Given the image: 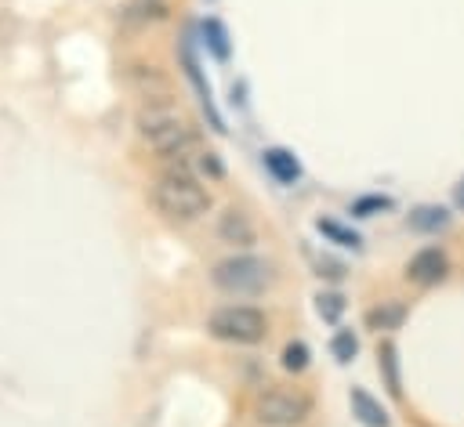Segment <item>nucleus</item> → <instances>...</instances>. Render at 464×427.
I'll list each match as a JSON object with an SVG mask.
<instances>
[{"mask_svg": "<svg viewBox=\"0 0 464 427\" xmlns=\"http://www.w3.org/2000/svg\"><path fill=\"white\" fill-rule=\"evenodd\" d=\"M152 206L170 221H196L210 206V192L185 170H167L152 185Z\"/></svg>", "mask_w": 464, "mask_h": 427, "instance_id": "1", "label": "nucleus"}, {"mask_svg": "<svg viewBox=\"0 0 464 427\" xmlns=\"http://www.w3.org/2000/svg\"><path fill=\"white\" fill-rule=\"evenodd\" d=\"M315 311H319V318H323V322H337V318H341V311H344V297H341V293H334V289H323V293L315 297Z\"/></svg>", "mask_w": 464, "mask_h": 427, "instance_id": "13", "label": "nucleus"}, {"mask_svg": "<svg viewBox=\"0 0 464 427\" xmlns=\"http://www.w3.org/2000/svg\"><path fill=\"white\" fill-rule=\"evenodd\" d=\"M199 170L210 174V177H221V163H218V156H214V152H203V156H199Z\"/></svg>", "mask_w": 464, "mask_h": 427, "instance_id": "19", "label": "nucleus"}, {"mask_svg": "<svg viewBox=\"0 0 464 427\" xmlns=\"http://www.w3.org/2000/svg\"><path fill=\"white\" fill-rule=\"evenodd\" d=\"M214 286L221 293H232V297H250V293H261L268 286V264L257 261V257H225L214 264Z\"/></svg>", "mask_w": 464, "mask_h": 427, "instance_id": "4", "label": "nucleus"}, {"mask_svg": "<svg viewBox=\"0 0 464 427\" xmlns=\"http://www.w3.org/2000/svg\"><path fill=\"white\" fill-rule=\"evenodd\" d=\"M330 351H334V358H337V362H352V358H355V351H359L355 333H352V329H337V333H334V340H330Z\"/></svg>", "mask_w": 464, "mask_h": 427, "instance_id": "15", "label": "nucleus"}, {"mask_svg": "<svg viewBox=\"0 0 464 427\" xmlns=\"http://www.w3.org/2000/svg\"><path fill=\"white\" fill-rule=\"evenodd\" d=\"M446 271H450V261L439 246H428V250L413 253L410 264H406V279L417 282V286H435V282L446 279Z\"/></svg>", "mask_w": 464, "mask_h": 427, "instance_id": "6", "label": "nucleus"}, {"mask_svg": "<svg viewBox=\"0 0 464 427\" xmlns=\"http://www.w3.org/2000/svg\"><path fill=\"white\" fill-rule=\"evenodd\" d=\"M388 206H392L388 195H362V199L352 203V214H355V217H373L377 210H388Z\"/></svg>", "mask_w": 464, "mask_h": 427, "instance_id": "18", "label": "nucleus"}, {"mask_svg": "<svg viewBox=\"0 0 464 427\" xmlns=\"http://www.w3.org/2000/svg\"><path fill=\"white\" fill-rule=\"evenodd\" d=\"M265 311L250 308V304H228V308H218L210 318H207V329L218 337V340H228V344H257L265 337Z\"/></svg>", "mask_w": 464, "mask_h": 427, "instance_id": "3", "label": "nucleus"}, {"mask_svg": "<svg viewBox=\"0 0 464 427\" xmlns=\"http://www.w3.org/2000/svg\"><path fill=\"white\" fill-rule=\"evenodd\" d=\"M308 409H312V402L304 398V394H297V391H265L261 398H257V405H254V416H257V423H265V427H294V423H301L304 416H308Z\"/></svg>", "mask_w": 464, "mask_h": 427, "instance_id": "5", "label": "nucleus"}, {"mask_svg": "<svg viewBox=\"0 0 464 427\" xmlns=\"http://www.w3.org/2000/svg\"><path fill=\"white\" fill-rule=\"evenodd\" d=\"M406 224H410L413 232H424V235H435V232H442V228H450V214H446L442 206H417V210H410V217H406Z\"/></svg>", "mask_w": 464, "mask_h": 427, "instance_id": "10", "label": "nucleus"}, {"mask_svg": "<svg viewBox=\"0 0 464 427\" xmlns=\"http://www.w3.org/2000/svg\"><path fill=\"white\" fill-rule=\"evenodd\" d=\"M218 235H221L225 242H236V246H250V242H254V224L246 221V214L225 210L221 221H218Z\"/></svg>", "mask_w": 464, "mask_h": 427, "instance_id": "9", "label": "nucleus"}, {"mask_svg": "<svg viewBox=\"0 0 464 427\" xmlns=\"http://www.w3.org/2000/svg\"><path fill=\"white\" fill-rule=\"evenodd\" d=\"M261 156H265V170H268L279 185H294V181L301 177V163H297V156H294L290 148H265Z\"/></svg>", "mask_w": 464, "mask_h": 427, "instance_id": "7", "label": "nucleus"}, {"mask_svg": "<svg viewBox=\"0 0 464 427\" xmlns=\"http://www.w3.org/2000/svg\"><path fill=\"white\" fill-rule=\"evenodd\" d=\"M453 203L464 210V177H460V181H457V188H453Z\"/></svg>", "mask_w": 464, "mask_h": 427, "instance_id": "20", "label": "nucleus"}, {"mask_svg": "<svg viewBox=\"0 0 464 427\" xmlns=\"http://www.w3.org/2000/svg\"><path fill=\"white\" fill-rule=\"evenodd\" d=\"M203 40H207V47L214 51V58H228V33H225V25L218 22V18H207L203 22Z\"/></svg>", "mask_w": 464, "mask_h": 427, "instance_id": "11", "label": "nucleus"}, {"mask_svg": "<svg viewBox=\"0 0 464 427\" xmlns=\"http://www.w3.org/2000/svg\"><path fill=\"white\" fill-rule=\"evenodd\" d=\"M348 402H352V416H359V423H362V427H388V413L381 409V402H377L370 391L352 387Z\"/></svg>", "mask_w": 464, "mask_h": 427, "instance_id": "8", "label": "nucleus"}, {"mask_svg": "<svg viewBox=\"0 0 464 427\" xmlns=\"http://www.w3.org/2000/svg\"><path fill=\"white\" fill-rule=\"evenodd\" d=\"M138 130L149 141V148L160 152V156H181L192 145L188 123L170 105H149V109H141L138 112Z\"/></svg>", "mask_w": 464, "mask_h": 427, "instance_id": "2", "label": "nucleus"}, {"mask_svg": "<svg viewBox=\"0 0 464 427\" xmlns=\"http://www.w3.org/2000/svg\"><path fill=\"white\" fill-rule=\"evenodd\" d=\"M315 228H319L323 235H330L334 242H341V246H352V250L359 246V235H355V232H348V228H341V224H337V221H330V217H319V221H315Z\"/></svg>", "mask_w": 464, "mask_h": 427, "instance_id": "16", "label": "nucleus"}, {"mask_svg": "<svg viewBox=\"0 0 464 427\" xmlns=\"http://www.w3.org/2000/svg\"><path fill=\"white\" fill-rule=\"evenodd\" d=\"M402 304H384V308H373L370 315H366V322L373 326V329H395L399 322H402Z\"/></svg>", "mask_w": 464, "mask_h": 427, "instance_id": "14", "label": "nucleus"}, {"mask_svg": "<svg viewBox=\"0 0 464 427\" xmlns=\"http://www.w3.org/2000/svg\"><path fill=\"white\" fill-rule=\"evenodd\" d=\"M377 365H381V373H384V384H388V391L399 398V365H395V347L392 344H381V351H377Z\"/></svg>", "mask_w": 464, "mask_h": 427, "instance_id": "12", "label": "nucleus"}, {"mask_svg": "<svg viewBox=\"0 0 464 427\" xmlns=\"http://www.w3.org/2000/svg\"><path fill=\"white\" fill-rule=\"evenodd\" d=\"M304 365H308V347H304L301 340L286 344V347H283V369H290V373H301Z\"/></svg>", "mask_w": 464, "mask_h": 427, "instance_id": "17", "label": "nucleus"}]
</instances>
